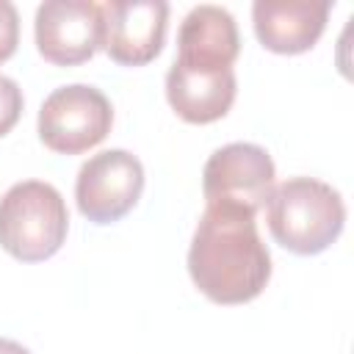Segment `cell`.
<instances>
[{"instance_id": "obj_1", "label": "cell", "mask_w": 354, "mask_h": 354, "mask_svg": "<svg viewBox=\"0 0 354 354\" xmlns=\"http://www.w3.org/2000/svg\"><path fill=\"white\" fill-rule=\"evenodd\" d=\"M257 213L232 205H207L191 246V282L216 304H246L271 279V254L257 232Z\"/></svg>"}, {"instance_id": "obj_2", "label": "cell", "mask_w": 354, "mask_h": 354, "mask_svg": "<svg viewBox=\"0 0 354 354\" xmlns=\"http://www.w3.org/2000/svg\"><path fill=\"white\" fill-rule=\"evenodd\" d=\"M263 207L271 238L301 257L329 249L346 224L343 196L315 177H290L274 185Z\"/></svg>"}, {"instance_id": "obj_3", "label": "cell", "mask_w": 354, "mask_h": 354, "mask_svg": "<svg viewBox=\"0 0 354 354\" xmlns=\"http://www.w3.org/2000/svg\"><path fill=\"white\" fill-rule=\"evenodd\" d=\"M69 232L61 191L44 180L14 183L0 199V246L19 263L53 257Z\"/></svg>"}, {"instance_id": "obj_4", "label": "cell", "mask_w": 354, "mask_h": 354, "mask_svg": "<svg viewBox=\"0 0 354 354\" xmlns=\"http://www.w3.org/2000/svg\"><path fill=\"white\" fill-rule=\"evenodd\" d=\"M113 124L108 97L86 83L55 88L39 108V138L58 155H80L97 147Z\"/></svg>"}, {"instance_id": "obj_5", "label": "cell", "mask_w": 354, "mask_h": 354, "mask_svg": "<svg viewBox=\"0 0 354 354\" xmlns=\"http://www.w3.org/2000/svg\"><path fill=\"white\" fill-rule=\"evenodd\" d=\"M144 191V166L127 149H102L91 155L75 180L77 210L94 224L124 218Z\"/></svg>"}, {"instance_id": "obj_6", "label": "cell", "mask_w": 354, "mask_h": 354, "mask_svg": "<svg viewBox=\"0 0 354 354\" xmlns=\"http://www.w3.org/2000/svg\"><path fill=\"white\" fill-rule=\"evenodd\" d=\"M274 160L263 147L232 141L207 158L202 194L207 205H232L257 213L274 188Z\"/></svg>"}, {"instance_id": "obj_7", "label": "cell", "mask_w": 354, "mask_h": 354, "mask_svg": "<svg viewBox=\"0 0 354 354\" xmlns=\"http://www.w3.org/2000/svg\"><path fill=\"white\" fill-rule=\"evenodd\" d=\"M36 50L55 66H77L102 47V6L91 0H47L36 8Z\"/></svg>"}, {"instance_id": "obj_8", "label": "cell", "mask_w": 354, "mask_h": 354, "mask_svg": "<svg viewBox=\"0 0 354 354\" xmlns=\"http://www.w3.org/2000/svg\"><path fill=\"white\" fill-rule=\"evenodd\" d=\"M169 6L163 0H111L102 6V50L122 66L149 64L166 41Z\"/></svg>"}, {"instance_id": "obj_9", "label": "cell", "mask_w": 354, "mask_h": 354, "mask_svg": "<svg viewBox=\"0 0 354 354\" xmlns=\"http://www.w3.org/2000/svg\"><path fill=\"white\" fill-rule=\"evenodd\" d=\"M329 11V0H257L252 6L254 36L271 53L299 55L315 47Z\"/></svg>"}, {"instance_id": "obj_10", "label": "cell", "mask_w": 354, "mask_h": 354, "mask_svg": "<svg viewBox=\"0 0 354 354\" xmlns=\"http://www.w3.org/2000/svg\"><path fill=\"white\" fill-rule=\"evenodd\" d=\"M241 53L235 17L221 6H196L185 14L177 33L174 64L202 72L232 69Z\"/></svg>"}, {"instance_id": "obj_11", "label": "cell", "mask_w": 354, "mask_h": 354, "mask_svg": "<svg viewBox=\"0 0 354 354\" xmlns=\"http://www.w3.org/2000/svg\"><path fill=\"white\" fill-rule=\"evenodd\" d=\"M235 91L238 83L232 69L202 72L171 64L166 72V100L171 111L191 124H210L227 116L235 102Z\"/></svg>"}, {"instance_id": "obj_12", "label": "cell", "mask_w": 354, "mask_h": 354, "mask_svg": "<svg viewBox=\"0 0 354 354\" xmlns=\"http://www.w3.org/2000/svg\"><path fill=\"white\" fill-rule=\"evenodd\" d=\"M22 105H25V97L17 80L0 75V138L14 130V124L22 116Z\"/></svg>"}, {"instance_id": "obj_13", "label": "cell", "mask_w": 354, "mask_h": 354, "mask_svg": "<svg viewBox=\"0 0 354 354\" xmlns=\"http://www.w3.org/2000/svg\"><path fill=\"white\" fill-rule=\"evenodd\" d=\"M19 44V14L14 3L0 0V64L14 55Z\"/></svg>"}, {"instance_id": "obj_14", "label": "cell", "mask_w": 354, "mask_h": 354, "mask_svg": "<svg viewBox=\"0 0 354 354\" xmlns=\"http://www.w3.org/2000/svg\"><path fill=\"white\" fill-rule=\"evenodd\" d=\"M0 354H30L22 343L17 340H8V337H0Z\"/></svg>"}]
</instances>
